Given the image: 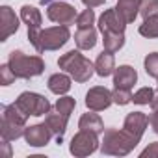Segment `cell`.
Segmentation results:
<instances>
[{"mask_svg":"<svg viewBox=\"0 0 158 158\" xmlns=\"http://www.w3.org/2000/svg\"><path fill=\"white\" fill-rule=\"evenodd\" d=\"M58 67L71 74V78H74V82L78 84L88 82L95 73V63H91L80 50H69L61 54L58 60Z\"/></svg>","mask_w":158,"mask_h":158,"instance_id":"6da1fadb","label":"cell"},{"mask_svg":"<svg viewBox=\"0 0 158 158\" xmlns=\"http://www.w3.org/2000/svg\"><path fill=\"white\" fill-rule=\"evenodd\" d=\"M139 141L130 136L125 128L117 130V128H106L104 130V138L101 143V151L102 154H110V156H127L128 152L134 151V147Z\"/></svg>","mask_w":158,"mask_h":158,"instance_id":"7a4b0ae2","label":"cell"},{"mask_svg":"<svg viewBox=\"0 0 158 158\" xmlns=\"http://www.w3.org/2000/svg\"><path fill=\"white\" fill-rule=\"evenodd\" d=\"M8 65L11 67L13 74L23 80H30L34 76H39L45 71V61L41 56H28L23 50H13L10 54Z\"/></svg>","mask_w":158,"mask_h":158,"instance_id":"3957f363","label":"cell"},{"mask_svg":"<svg viewBox=\"0 0 158 158\" xmlns=\"http://www.w3.org/2000/svg\"><path fill=\"white\" fill-rule=\"evenodd\" d=\"M71 39V32L69 26L65 24H58V26H50L39 32L37 37V45L34 47L39 54L47 52V50H60L67 41Z\"/></svg>","mask_w":158,"mask_h":158,"instance_id":"277c9868","label":"cell"},{"mask_svg":"<svg viewBox=\"0 0 158 158\" xmlns=\"http://www.w3.org/2000/svg\"><path fill=\"white\" fill-rule=\"evenodd\" d=\"M15 104H17L28 117H30V115L41 117V115H47V114L52 110L48 99H45L43 95L34 93V91H24V93H21V95L17 97Z\"/></svg>","mask_w":158,"mask_h":158,"instance_id":"5b68a950","label":"cell"},{"mask_svg":"<svg viewBox=\"0 0 158 158\" xmlns=\"http://www.w3.org/2000/svg\"><path fill=\"white\" fill-rule=\"evenodd\" d=\"M101 147L99 143V134L91 132V130H80L76 132L69 143V151L71 154H74L76 158H84V156H89L93 154L97 149Z\"/></svg>","mask_w":158,"mask_h":158,"instance_id":"8992f818","label":"cell"},{"mask_svg":"<svg viewBox=\"0 0 158 158\" xmlns=\"http://www.w3.org/2000/svg\"><path fill=\"white\" fill-rule=\"evenodd\" d=\"M47 17L48 21L56 23V24H65V26H71L76 23V10L74 6L67 4V2H52L48 4V10H47Z\"/></svg>","mask_w":158,"mask_h":158,"instance_id":"52a82bcc","label":"cell"},{"mask_svg":"<svg viewBox=\"0 0 158 158\" xmlns=\"http://www.w3.org/2000/svg\"><path fill=\"white\" fill-rule=\"evenodd\" d=\"M114 102V95L108 88L102 86H95L86 93V106L88 110L93 112H102L106 108H110V104Z\"/></svg>","mask_w":158,"mask_h":158,"instance_id":"ba28073f","label":"cell"},{"mask_svg":"<svg viewBox=\"0 0 158 158\" xmlns=\"http://www.w3.org/2000/svg\"><path fill=\"white\" fill-rule=\"evenodd\" d=\"M21 19H23V23L28 26V39H30V43L35 47L37 45V37H39V32L43 30L41 28V13H39V10L37 8H34V6H23L21 8Z\"/></svg>","mask_w":158,"mask_h":158,"instance_id":"9c48e42d","label":"cell"},{"mask_svg":"<svg viewBox=\"0 0 158 158\" xmlns=\"http://www.w3.org/2000/svg\"><path fill=\"white\" fill-rule=\"evenodd\" d=\"M125 28H127V23H125V19L117 13L115 8L104 10L102 15L99 17V30H101V34H108V32H125Z\"/></svg>","mask_w":158,"mask_h":158,"instance_id":"30bf717a","label":"cell"},{"mask_svg":"<svg viewBox=\"0 0 158 158\" xmlns=\"http://www.w3.org/2000/svg\"><path fill=\"white\" fill-rule=\"evenodd\" d=\"M54 134L50 132V128L47 127V123H39V125H32V127H26L24 130V139L30 147H45L50 138Z\"/></svg>","mask_w":158,"mask_h":158,"instance_id":"8fae6325","label":"cell"},{"mask_svg":"<svg viewBox=\"0 0 158 158\" xmlns=\"http://www.w3.org/2000/svg\"><path fill=\"white\" fill-rule=\"evenodd\" d=\"M19 30V17L10 6L0 8V41H8L10 35H13Z\"/></svg>","mask_w":158,"mask_h":158,"instance_id":"7c38bea8","label":"cell"},{"mask_svg":"<svg viewBox=\"0 0 158 158\" xmlns=\"http://www.w3.org/2000/svg\"><path fill=\"white\" fill-rule=\"evenodd\" d=\"M147 125H149V117H147L143 112H130V114L125 117L123 128H125L130 136H134V138L139 141L141 136H143V132H145V128H147Z\"/></svg>","mask_w":158,"mask_h":158,"instance_id":"4fadbf2b","label":"cell"},{"mask_svg":"<svg viewBox=\"0 0 158 158\" xmlns=\"http://www.w3.org/2000/svg\"><path fill=\"white\" fill-rule=\"evenodd\" d=\"M138 82V73L130 65H119L114 71V88L121 89H132L134 84Z\"/></svg>","mask_w":158,"mask_h":158,"instance_id":"5bb4252c","label":"cell"},{"mask_svg":"<svg viewBox=\"0 0 158 158\" xmlns=\"http://www.w3.org/2000/svg\"><path fill=\"white\" fill-rule=\"evenodd\" d=\"M67 121H69V117L63 115V114H60V112H56V110L48 112L45 115V123L50 128V132L58 138V143H61V139H63V134L67 130Z\"/></svg>","mask_w":158,"mask_h":158,"instance_id":"9a60e30c","label":"cell"},{"mask_svg":"<svg viewBox=\"0 0 158 158\" xmlns=\"http://www.w3.org/2000/svg\"><path fill=\"white\" fill-rule=\"evenodd\" d=\"M141 2H143V0H117L115 10H117V13L125 19V23L130 24V23H134L136 17L139 15V6H141Z\"/></svg>","mask_w":158,"mask_h":158,"instance_id":"2e32d148","label":"cell"},{"mask_svg":"<svg viewBox=\"0 0 158 158\" xmlns=\"http://www.w3.org/2000/svg\"><path fill=\"white\" fill-rule=\"evenodd\" d=\"M74 43L80 50H91L97 45V30L93 26L78 28V32L74 34Z\"/></svg>","mask_w":158,"mask_h":158,"instance_id":"e0dca14e","label":"cell"},{"mask_svg":"<svg viewBox=\"0 0 158 158\" xmlns=\"http://www.w3.org/2000/svg\"><path fill=\"white\" fill-rule=\"evenodd\" d=\"M24 130H26V125H19V123L10 121V119H2V123H0V136H2V141L19 139L21 136H24Z\"/></svg>","mask_w":158,"mask_h":158,"instance_id":"ac0fdd59","label":"cell"},{"mask_svg":"<svg viewBox=\"0 0 158 158\" xmlns=\"http://www.w3.org/2000/svg\"><path fill=\"white\" fill-rule=\"evenodd\" d=\"M115 71V58H114V52L110 50H102L95 61V73L102 78L110 76L112 73Z\"/></svg>","mask_w":158,"mask_h":158,"instance_id":"d6986e66","label":"cell"},{"mask_svg":"<svg viewBox=\"0 0 158 158\" xmlns=\"http://www.w3.org/2000/svg\"><path fill=\"white\" fill-rule=\"evenodd\" d=\"M78 128H80V130H91L95 134H102L104 132V123H102L99 114L89 110L88 114H84L80 117V121H78Z\"/></svg>","mask_w":158,"mask_h":158,"instance_id":"ffe728a7","label":"cell"},{"mask_svg":"<svg viewBox=\"0 0 158 158\" xmlns=\"http://www.w3.org/2000/svg\"><path fill=\"white\" fill-rule=\"evenodd\" d=\"M48 89L54 95H65L71 89V74H63V73H56L48 78Z\"/></svg>","mask_w":158,"mask_h":158,"instance_id":"44dd1931","label":"cell"},{"mask_svg":"<svg viewBox=\"0 0 158 158\" xmlns=\"http://www.w3.org/2000/svg\"><path fill=\"white\" fill-rule=\"evenodd\" d=\"M102 45H104V50H110V52L121 50L123 45H125V32H108V34H102Z\"/></svg>","mask_w":158,"mask_h":158,"instance_id":"7402d4cb","label":"cell"},{"mask_svg":"<svg viewBox=\"0 0 158 158\" xmlns=\"http://www.w3.org/2000/svg\"><path fill=\"white\" fill-rule=\"evenodd\" d=\"M139 35L147 37V39H156L158 37V15L143 19V23L139 24Z\"/></svg>","mask_w":158,"mask_h":158,"instance_id":"603a6c76","label":"cell"},{"mask_svg":"<svg viewBox=\"0 0 158 158\" xmlns=\"http://www.w3.org/2000/svg\"><path fill=\"white\" fill-rule=\"evenodd\" d=\"M74 108H76V101L73 97H60L56 101V104H54V110L60 112V114H63V115H67V117H71V114H73Z\"/></svg>","mask_w":158,"mask_h":158,"instance_id":"cb8c5ba5","label":"cell"},{"mask_svg":"<svg viewBox=\"0 0 158 158\" xmlns=\"http://www.w3.org/2000/svg\"><path fill=\"white\" fill-rule=\"evenodd\" d=\"M154 89L152 88H139L134 95H132V102L134 104H139V106H145V104H151L152 97H154Z\"/></svg>","mask_w":158,"mask_h":158,"instance_id":"d4e9b609","label":"cell"},{"mask_svg":"<svg viewBox=\"0 0 158 158\" xmlns=\"http://www.w3.org/2000/svg\"><path fill=\"white\" fill-rule=\"evenodd\" d=\"M145 73L151 76V78H156L158 80V52H151L145 56Z\"/></svg>","mask_w":158,"mask_h":158,"instance_id":"484cf974","label":"cell"},{"mask_svg":"<svg viewBox=\"0 0 158 158\" xmlns=\"http://www.w3.org/2000/svg\"><path fill=\"white\" fill-rule=\"evenodd\" d=\"M139 15L143 19L158 15V0H143L141 6H139Z\"/></svg>","mask_w":158,"mask_h":158,"instance_id":"4316f807","label":"cell"},{"mask_svg":"<svg viewBox=\"0 0 158 158\" xmlns=\"http://www.w3.org/2000/svg\"><path fill=\"white\" fill-rule=\"evenodd\" d=\"M93 23H95V11H93V8L84 10L80 15L76 17V26L78 28H89V26H93Z\"/></svg>","mask_w":158,"mask_h":158,"instance_id":"83f0119b","label":"cell"},{"mask_svg":"<svg viewBox=\"0 0 158 158\" xmlns=\"http://www.w3.org/2000/svg\"><path fill=\"white\" fill-rule=\"evenodd\" d=\"M112 95H114V102H115L117 106H127V104L132 102V93H130V89L115 88V89L112 91Z\"/></svg>","mask_w":158,"mask_h":158,"instance_id":"f1b7e54d","label":"cell"},{"mask_svg":"<svg viewBox=\"0 0 158 158\" xmlns=\"http://www.w3.org/2000/svg\"><path fill=\"white\" fill-rule=\"evenodd\" d=\"M15 78L17 76L13 74V71H11V67L8 63L0 65V86H10V84H13Z\"/></svg>","mask_w":158,"mask_h":158,"instance_id":"f546056e","label":"cell"},{"mask_svg":"<svg viewBox=\"0 0 158 158\" xmlns=\"http://www.w3.org/2000/svg\"><path fill=\"white\" fill-rule=\"evenodd\" d=\"M139 156L141 158H158V141H152L149 147H145Z\"/></svg>","mask_w":158,"mask_h":158,"instance_id":"4dcf8cb0","label":"cell"},{"mask_svg":"<svg viewBox=\"0 0 158 158\" xmlns=\"http://www.w3.org/2000/svg\"><path fill=\"white\" fill-rule=\"evenodd\" d=\"M149 125H151L152 132H154V134H158V108H154V110H152V114L149 115Z\"/></svg>","mask_w":158,"mask_h":158,"instance_id":"1f68e13d","label":"cell"},{"mask_svg":"<svg viewBox=\"0 0 158 158\" xmlns=\"http://www.w3.org/2000/svg\"><path fill=\"white\" fill-rule=\"evenodd\" d=\"M82 4L86 8H99V6L104 4V0H82Z\"/></svg>","mask_w":158,"mask_h":158,"instance_id":"d6a6232c","label":"cell"},{"mask_svg":"<svg viewBox=\"0 0 158 158\" xmlns=\"http://www.w3.org/2000/svg\"><path fill=\"white\" fill-rule=\"evenodd\" d=\"M151 108L154 110V108H158V95H154L152 97V101H151Z\"/></svg>","mask_w":158,"mask_h":158,"instance_id":"836d02e7","label":"cell"},{"mask_svg":"<svg viewBox=\"0 0 158 158\" xmlns=\"http://www.w3.org/2000/svg\"><path fill=\"white\" fill-rule=\"evenodd\" d=\"M52 2H54V0H41V4H43V6H45V4L48 6V4H52Z\"/></svg>","mask_w":158,"mask_h":158,"instance_id":"e575fe53","label":"cell"}]
</instances>
